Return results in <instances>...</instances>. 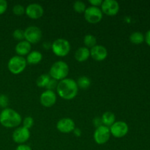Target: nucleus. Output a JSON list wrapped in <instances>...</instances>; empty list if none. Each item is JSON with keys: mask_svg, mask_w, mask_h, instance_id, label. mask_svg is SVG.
I'll return each instance as SVG.
<instances>
[{"mask_svg": "<svg viewBox=\"0 0 150 150\" xmlns=\"http://www.w3.org/2000/svg\"><path fill=\"white\" fill-rule=\"evenodd\" d=\"M42 59V55L40 51H32L27 55L26 58V63L32 65H36L39 64Z\"/></svg>", "mask_w": 150, "mask_h": 150, "instance_id": "18", "label": "nucleus"}, {"mask_svg": "<svg viewBox=\"0 0 150 150\" xmlns=\"http://www.w3.org/2000/svg\"><path fill=\"white\" fill-rule=\"evenodd\" d=\"M13 13L16 16H22L25 14V8L21 4H16L13 7Z\"/></svg>", "mask_w": 150, "mask_h": 150, "instance_id": "27", "label": "nucleus"}, {"mask_svg": "<svg viewBox=\"0 0 150 150\" xmlns=\"http://www.w3.org/2000/svg\"><path fill=\"white\" fill-rule=\"evenodd\" d=\"M83 43L87 48H92L97 45V39L94 35L91 34L86 35L83 38Z\"/></svg>", "mask_w": 150, "mask_h": 150, "instance_id": "22", "label": "nucleus"}, {"mask_svg": "<svg viewBox=\"0 0 150 150\" xmlns=\"http://www.w3.org/2000/svg\"><path fill=\"white\" fill-rule=\"evenodd\" d=\"M32 45L26 40H22L18 42L15 47V51L18 56L23 57L28 55L31 52Z\"/></svg>", "mask_w": 150, "mask_h": 150, "instance_id": "16", "label": "nucleus"}, {"mask_svg": "<svg viewBox=\"0 0 150 150\" xmlns=\"http://www.w3.org/2000/svg\"><path fill=\"white\" fill-rule=\"evenodd\" d=\"M130 40L132 43L139 45L144 41V36L140 32H135L130 35Z\"/></svg>", "mask_w": 150, "mask_h": 150, "instance_id": "21", "label": "nucleus"}, {"mask_svg": "<svg viewBox=\"0 0 150 150\" xmlns=\"http://www.w3.org/2000/svg\"><path fill=\"white\" fill-rule=\"evenodd\" d=\"M26 65L27 63L24 57L16 55L9 59L7 68L12 74L18 75L26 69Z\"/></svg>", "mask_w": 150, "mask_h": 150, "instance_id": "5", "label": "nucleus"}, {"mask_svg": "<svg viewBox=\"0 0 150 150\" xmlns=\"http://www.w3.org/2000/svg\"><path fill=\"white\" fill-rule=\"evenodd\" d=\"M144 40L145 41H146V44H147L149 46H150V29L146 33V35H145L144 37Z\"/></svg>", "mask_w": 150, "mask_h": 150, "instance_id": "34", "label": "nucleus"}, {"mask_svg": "<svg viewBox=\"0 0 150 150\" xmlns=\"http://www.w3.org/2000/svg\"><path fill=\"white\" fill-rule=\"evenodd\" d=\"M7 6H8V4H7V1L0 0V16L5 13L7 9Z\"/></svg>", "mask_w": 150, "mask_h": 150, "instance_id": "30", "label": "nucleus"}, {"mask_svg": "<svg viewBox=\"0 0 150 150\" xmlns=\"http://www.w3.org/2000/svg\"><path fill=\"white\" fill-rule=\"evenodd\" d=\"M51 78L48 74H42L37 79L36 84L38 87L45 88L48 85V82Z\"/></svg>", "mask_w": 150, "mask_h": 150, "instance_id": "23", "label": "nucleus"}, {"mask_svg": "<svg viewBox=\"0 0 150 150\" xmlns=\"http://www.w3.org/2000/svg\"><path fill=\"white\" fill-rule=\"evenodd\" d=\"M42 31L36 26H30L24 30V40L32 44H36L42 39Z\"/></svg>", "mask_w": 150, "mask_h": 150, "instance_id": "6", "label": "nucleus"}, {"mask_svg": "<svg viewBox=\"0 0 150 150\" xmlns=\"http://www.w3.org/2000/svg\"><path fill=\"white\" fill-rule=\"evenodd\" d=\"M111 136L109 127L101 125L100 127H96L95 132H94L93 137L95 143L99 145H103L106 144L109 141Z\"/></svg>", "mask_w": 150, "mask_h": 150, "instance_id": "8", "label": "nucleus"}, {"mask_svg": "<svg viewBox=\"0 0 150 150\" xmlns=\"http://www.w3.org/2000/svg\"><path fill=\"white\" fill-rule=\"evenodd\" d=\"M30 131L28 129L25 128L23 126L16 127L13 132L12 138L15 143L18 144H23L26 143L30 138Z\"/></svg>", "mask_w": 150, "mask_h": 150, "instance_id": "11", "label": "nucleus"}, {"mask_svg": "<svg viewBox=\"0 0 150 150\" xmlns=\"http://www.w3.org/2000/svg\"><path fill=\"white\" fill-rule=\"evenodd\" d=\"M74 57L76 61L79 62H83L90 57V50L85 46L80 47L76 50Z\"/></svg>", "mask_w": 150, "mask_h": 150, "instance_id": "17", "label": "nucleus"}, {"mask_svg": "<svg viewBox=\"0 0 150 150\" xmlns=\"http://www.w3.org/2000/svg\"><path fill=\"white\" fill-rule=\"evenodd\" d=\"M109 130L111 136L117 139H120L125 137L129 131V127L125 122L116 121L109 127Z\"/></svg>", "mask_w": 150, "mask_h": 150, "instance_id": "9", "label": "nucleus"}, {"mask_svg": "<svg viewBox=\"0 0 150 150\" xmlns=\"http://www.w3.org/2000/svg\"><path fill=\"white\" fill-rule=\"evenodd\" d=\"M21 122V116L13 108H4L0 112V124L6 128H16Z\"/></svg>", "mask_w": 150, "mask_h": 150, "instance_id": "2", "label": "nucleus"}, {"mask_svg": "<svg viewBox=\"0 0 150 150\" xmlns=\"http://www.w3.org/2000/svg\"><path fill=\"white\" fill-rule=\"evenodd\" d=\"M16 150H32V149H31V147L29 145H26L25 144H19L16 147Z\"/></svg>", "mask_w": 150, "mask_h": 150, "instance_id": "32", "label": "nucleus"}, {"mask_svg": "<svg viewBox=\"0 0 150 150\" xmlns=\"http://www.w3.org/2000/svg\"><path fill=\"white\" fill-rule=\"evenodd\" d=\"M41 105L45 108H51L57 103V94L52 90L46 89L40 96Z\"/></svg>", "mask_w": 150, "mask_h": 150, "instance_id": "13", "label": "nucleus"}, {"mask_svg": "<svg viewBox=\"0 0 150 150\" xmlns=\"http://www.w3.org/2000/svg\"><path fill=\"white\" fill-rule=\"evenodd\" d=\"M9 104V98L4 94H0V108H2L3 109L7 108V105Z\"/></svg>", "mask_w": 150, "mask_h": 150, "instance_id": "28", "label": "nucleus"}, {"mask_svg": "<svg viewBox=\"0 0 150 150\" xmlns=\"http://www.w3.org/2000/svg\"><path fill=\"white\" fill-rule=\"evenodd\" d=\"M89 3L90 4L91 6H92V7H100L101 4H102L103 1L102 0H89Z\"/></svg>", "mask_w": 150, "mask_h": 150, "instance_id": "31", "label": "nucleus"}, {"mask_svg": "<svg viewBox=\"0 0 150 150\" xmlns=\"http://www.w3.org/2000/svg\"><path fill=\"white\" fill-rule=\"evenodd\" d=\"M73 10L78 13H84L86 9V4L82 1H76L73 3Z\"/></svg>", "mask_w": 150, "mask_h": 150, "instance_id": "24", "label": "nucleus"}, {"mask_svg": "<svg viewBox=\"0 0 150 150\" xmlns=\"http://www.w3.org/2000/svg\"><path fill=\"white\" fill-rule=\"evenodd\" d=\"M79 89H87L91 86V80L89 77L85 76H82L78 79L76 81Z\"/></svg>", "mask_w": 150, "mask_h": 150, "instance_id": "20", "label": "nucleus"}, {"mask_svg": "<svg viewBox=\"0 0 150 150\" xmlns=\"http://www.w3.org/2000/svg\"><path fill=\"white\" fill-rule=\"evenodd\" d=\"M94 124H95V125L96 126V127H100V126L103 125L102 124V121H101V119L100 118H95V120H94Z\"/></svg>", "mask_w": 150, "mask_h": 150, "instance_id": "33", "label": "nucleus"}, {"mask_svg": "<svg viewBox=\"0 0 150 150\" xmlns=\"http://www.w3.org/2000/svg\"><path fill=\"white\" fill-rule=\"evenodd\" d=\"M83 15H84L85 20L88 23H92V24L99 23L103 19V16L100 8L92 7V6L86 7Z\"/></svg>", "mask_w": 150, "mask_h": 150, "instance_id": "7", "label": "nucleus"}, {"mask_svg": "<svg viewBox=\"0 0 150 150\" xmlns=\"http://www.w3.org/2000/svg\"><path fill=\"white\" fill-rule=\"evenodd\" d=\"M103 125L110 127L116 122V116L111 111H105L100 117Z\"/></svg>", "mask_w": 150, "mask_h": 150, "instance_id": "19", "label": "nucleus"}, {"mask_svg": "<svg viewBox=\"0 0 150 150\" xmlns=\"http://www.w3.org/2000/svg\"><path fill=\"white\" fill-rule=\"evenodd\" d=\"M57 92L59 96L66 100H70L75 98L79 92L77 83L72 79H66L58 82Z\"/></svg>", "mask_w": 150, "mask_h": 150, "instance_id": "1", "label": "nucleus"}, {"mask_svg": "<svg viewBox=\"0 0 150 150\" xmlns=\"http://www.w3.org/2000/svg\"><path fill=\"white\" fill-rule=\"evenodd\" d=\"M100 7L103 14L108 16H116L120 11V4L115 0H104Z\"/></svg>", "mask_w": 150, "mask_h": 150, "instance_id": "10", "label": "nucleus"}, {"mask_svg": "<svg viewBox=\"0 0 150 150\" xmlns=\"http://www.w3.org/2000/svg\"><path fill=\"white\" fill-rule=\"evenodd\" d=\"M73 133H74V134L76 135V136H80L81 135V131L79 128H76V127L75 128V130H73Z\"/></svg>", "mask_w": 150, "mask_h": 150, "instance_id": "35", "label": "nucleus"}, {"mask_svg": "<svg viewBox=\"0 0 150 150\" xmlns=\"http://www.w3.org/2000/svg\"><path fill=\"white\" fill-rule=\"evenodd\" d=\"M25 14L31 19H39L43 16L44 9L42 6L38 3L29 4L25 8Z\"/></svg>", "mask_w": 150, "mask_h": 150, "instance_id": "12", "label": "nucleus"}, {"mask_svg": "<svg viewBox=\"0 0 150 150\" xmlns=\"http://www.w3.org/2000/svg\"><path fill=\"white\" fill-rule=\"evenodd\" d=\"M58 82L57 81H56L55 79H51V80L48 82V85L46 86V89H48V90H52L54 91V89H57V84H58Z\"/></svg>", "mask_w": 150, "mask_h": 150, "instance_id": "29", "label": "nucleus"}, {"mask_svg": "<svg viewBox=\"0 0 150 150\" xmlns=\"http://www.w3.org/2000/svg\"><path fill=\"white\" fill-rule=\"evenodd\" d=\"M51 48L56 56L59 57H64L70 53L71 47L67 40L58 38L52 42Z\"/></svg>", "mask_w": 150, "mask_h": 150, "instance_id": "4", "label": "nucleus"}, {"mask_svg": "<svg viewBox=\"0 0 150 150\" xmlns=\"http://www.w3.org/2000/svg\"><path fill=\"white\" fill-rule=\"evenodd\" d=\"M89 50H90V57L95 61H104L108 57V51L106 48L102 45H96Z\"/></svg>", "mask_w": 150, "mask_h": 150, "instance_id": "15", "label": "nucleus"}, {"mask_svg": "<svg viewBox=\"0 0 150 150\" xmlns=\"http://www.w3.org/2000/svg\"><path fill=\"white\" fill-rule=\"evenodd\" d=\"M76 128L75 122L72 119L65 117L59 120L57 123V129L62 133H70Z\"/></svg>", "mask_w": 150, "mask_h": 150, "instance_id": "14", "label": "nucleus"}, {"mask_svg": "<svg viewBox=\"0 0 150 150\" xmlns=\"http://www.w3.org/2000/svg\"><path fill=\"white\" fill-rule=\"evenodd\" d=\"M13 37L18 42L22 40H24V30H22L21 29H15L13 32Z\"/></svg>", "mask_w": 150, "mask_h": 150, "instance_id": "25", "label": "nucleus"}, {"mask_svg": "<svg viewBox=\"0 0 150 150\" xmlns=\"http://www.w3.org/2000/svg\"><path fill=\"white\" fill-rule=\"evenodd\" d=\"M22 123H23V127L25 128L29 129L32 128L34 125V119L32 117L29 116V117H26L23 120H22Z\"/></svg>", "mask_w": 150, "mask_h": 150, "instance_id": "26", "label": "nucleus"}, {"mask_svg": "<svg viewBox=\"0 0 150 150\" xmlns=\"http://www.w3.org/2000/svg\"><path fill=\"white\" fill-rule=\"evenodd\" d=\"M0 112H1V108H0Z\"/></svg>", "mask_w": 150, "mask_h": 150, "instance_id": "36", "label": "nucleus"}, {"mask_svg": "<svg viewBox=\"0 0 150 150\" xmlns=\"http://www.w3.org/2000/svg\"><path fill=\"white\" fill-rule=\"evenodd\" d=\"M69 66L65 62L57 61L51 65L49 70V76L51 79H55L57 81L66 79L69 74Z\"/></svg>", "mask_w": 150, "mask_h": 150, "instance_id": "3", "label": "nucleus"}]
</instances>
